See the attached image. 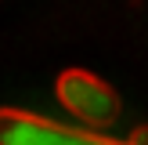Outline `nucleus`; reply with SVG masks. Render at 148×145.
<instances>
[{
	"instance_id": "7ed1b4c3",
	"label": "nucleus",
	"mask_w": 148,
	"mask_h": 145,
	"mask_svg": "<svg viewBox=\"0 0 148 145\" xmlns=\"http://www.w3.org/2000/svg\"><path fill=\"white\" fill-rule=\"evenodd\" d=\"M127 145H148V123H141V127H134V134H130Z\"/></svg>"
},
{
	"instance_id": "f257e3e1",
	"label": "nucleus",
	"mask_w": 148,
	"mask_h": 145,
	"mask_svg": "<svg viewBox=\"0 0 148 145\" xmlns=\"http://www.w3.org/2000/svg\"><path fill=\"white\" fill-rule=\"evenodd\" d=\"M54 94L65 105V113H72L87 127H112L123 109L119 94L87 69H65L54 84Z\"/></svg>"
},
{
	"instance_id": "f03ea898",
	"label": "nucleus",
	"mask_w": 148,
	"mask_h": 145,
	"mask_svg": "<svg viewBox=\"0 0 148 145\" xmlns=\"http://www.w3.org/2000/svg\"><path fill=\"white\" fill-rule=\"evenodd\" d=\"M0 145H123L98 130L65 127L58 120L25 113V109H0Z\"/></svg>"
}]
</instances>
